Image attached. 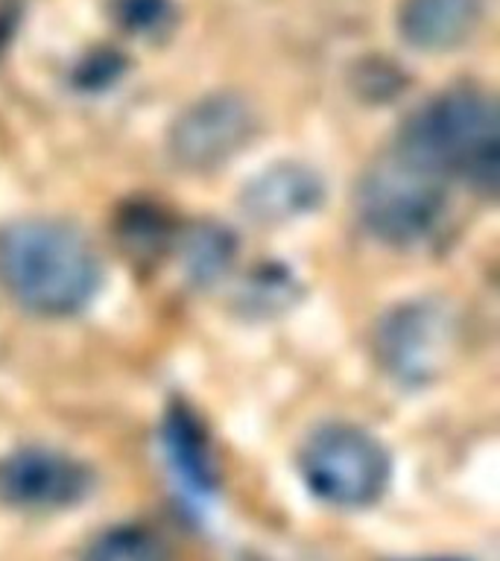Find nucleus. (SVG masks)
Here are the masks:
<instances>
[{
  "mask_svg": "<svg viewBox=\"0 0 500 561\" xmlns=\"http://www.w3.org/2000/svg\"><path fill=\"white\" fill-rule=\"evenodd\" d=\"M447 179L395 144L357 182L354 208L368 234L395 249L424 243L447 214Z\"/></svg>",
  "mask_w": 500,
  "mask_h": 561,
  "instance_id": "obj_3",
  "label": "nucleus"
},
{
  "mask_svg": "<svg viewBox=\"0 0 500 561\" xmlns=\"http://www.w3.org/2000/svg\"><path fill=\"white\" fill-rule=\"evenodd\" d=\"M164 442L170 465L188 482L191 494H200V497L211 494L217 473H214V462H211L208 442L202 436V427L191 412L182 410V407L170 412L164 424Z\"/></svg>",
  "mask_w": 500,
  "mask_h": 561,
  "instance_id": "obj_10",
  "label": "nucleus"
},
{
  "mask_svg": "<svg viewBox=\"0 0 500 561\" xmlns=\"http://www.w3.org/2000/svg\"><path fill=\"white\" fill-rule=\"evenodd\" d=\"M482 21V0H401L398 30L424 53H445L465 44Z\"/></svg>",
  "mask_w": 500,
  "mask_h": 561,
  "instance_id": "obj_9",
  "label": "nucleus"
},
{
  "mask_svg": "<svg viewBox=\"0 0 500 561\" xmlns=\"http://www.w3.org/2000/svg\"><path fill=\"white\" fill-rule=\"evenodd\" d=\"M298 471L314 497L340 508H366L384 497L393 459L368 430L325 424L302 447Z\"/></svg>",
  "mask_w": 500,
  "mask_h": 561,
  "instance_id": "obj_4",
  "label": "nucleus"
},
{
  "mask_svg": "<svg viewBox=\"0 0 500 561\" xmlns=\"http://www.w3.org/2000/svg\"><path fill=\"white\" fill-rule=\"evenodd\" d=\"M398 147L436 173L495 193L500 173V121L495 96L480 88H451L404 123Z\"/></svg>",
  "mask_w": 500,
  "mask_h": 561,
  "instance_id": "obj_2",
  "label": "nucleus"
},
{
  "mask_svg": "<svg viewBox=\"0 0 500 561\" xmlns=\"http://www.w3.org/2000/svg\"><path fill=\"white\" fill-rule=\"evenodd\" d=\"M170 18L167 0H117V21L132 33H152Z\"/></svg>",
  "mask_w": 500,
  "mask_h": 561,
  "instance_id": "obj_13",
  "label": "nucleus"
},
{
  "mask_svg": "<svg viewBox=\"0 0 500 561\" xmlns=\"http://www.w3.org/2000/svg\"><path fill=\"white\" fill-rule=\"evenodd\" d=\"M237 243L231 231L214 222H200L184 234L182 243V263L188 270V278L196 284H214L231 270L235 263Z\"/></svg>",
  "mask_w": 500,
  "mask_h": 561,
  "instance_id": "obj_11",
  "label": "nucleus"
},
{
  "mask_svg": "<svg viewBox=\"0 0 500 561\" xmlns=\"http://www.w3.org/2000/svg\"><path fill=\"white\" fill-rule=\"evenodd\" d=\"M249 561H258V559H249Z\"/></svg>",
  "mask_w": 500,
  "mask_h": 561,
  "instance_id": "obj_14",
  "label": "nucleus"
},
{
  "mask_svg": "<svg viewBox=\"0 0 500 561\" xmlns=\"http://www.w3.org/2000/svg\"><path fill=\"white\" fill-rule=\"evenodd\" d=\"M103 261L73 222L21 217L0 226V287L35 316H73L94 301Z\"/></svg>",
  "mask_w": 500,
  "mask_h": 561,
  "instance_id": "obj_1",
  "label": "nucleus"
},
{
  "mask_svg": "<svg viewBox=\"0 0 500 561\" xmlns=\"http://www.w3.org/2000/svg\"><path fill=\"white\" fill-rule=\"evenodd\" d=\"M325 199V182L305 164H281L263 170L240 191L246 217L263 226H281L316 210Z\"/></svg>",
  "mask_w": 500,
  "mask_h": 561,
  "instance_id": "obj_8",
  "label": "nucleus"
},
{
  "mask_svg": "<svg viewBox=\"0 0 500 561\" xmlns=\"http://www.w3.org/2000/svg\"><path fill=\"white\" fill-rule=\"evenodd\" d=\"M94 471L82 459L50 447H21L0 459V503L21 512H61L94 491Z\"/></svg>",
  "mask_w": 500,
  "mask_h": 561,
  "instance_id": "obj_7",
  "label": "nucleus"
},
{
  "mask_svg": "<svg viewBox=\"0 0 500 561\" xmlns=\"http://www.w3.org/2000/svg\"><path fill=\"white\" fill-rule=\"evenodd\" d=\"M258 135V114L237 94H208L188 105L167 131V152L188 173H211Z\"/></svg>",
  "mask_w": 500,
  "mask_h": 561,
  "instance_id": "obj_6",
  "label": "nucleus"
},
{
  "mask_svg": "<svg viewBox=\"0 0 500 561\" xmlns=\"http://www.w3.org/2000/svg\"><path fill=\"white\" fill-rule=\"evenodd\" d=\"M82 561H170V547L149 526L123 524L96 535Z\"/></svg>",
  "mask_w": 500,
  "mask_h": 561,
  "instance_id": "obj_12",
  "label": "nucleus"
},
{
  "mask_svg": "<svg viewBox=\"0 0 500 561\" xmlns=\"http://www.w3.org/2000/svg\"><path fill=\"white\" fill-rule=\"evenodd\" d=\"M456 348L454 316L433 301L389 310L375 331V354L386 375L404 386H424L447 368Z\"/></svg>",
  "mask_w": 500,
  "mask_h": 561,
  "instance_id": "obj_5",
  "label": "nucleus"
}]
</instances>
